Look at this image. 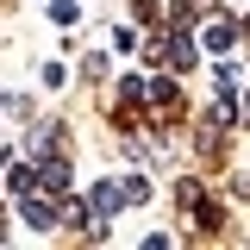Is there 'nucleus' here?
<instances>
[{
  "instance_id": "nucleus-1",
  "label": "nucleus",
  "mask_w": 250,
  "mask_h": 250,
  "mask_svg": "<svg viewBox=\"0 0 250 250\" xmlns=\"http://www.w3.org/2000/svg\"><path fill=\"white\" fill-rule=\"evenodd\" d=\"M50 200H57V194H50ZM50 200H38V194H19V219H25L31 231H50V225H57V207H50Z\"/></svg>"
},
{
  "instance_id": "nucleus-2",
  "label": "nucleus",
  "mask_w": 250,
  "mask_h": 250,
  "mask_svg": "<svg viewBox=\"0 0 250 250\" xmlns=\"http://www.w3.org/2000/svg\"><path fill=\"white\" fill-rule=\"evenodd\" d=\"M38 188H44V194H69V163H57V156H44V163H38Z\"/></svg>"
},
{
  "instance_id": "nucleus-3",
  "label": "nucleus",
  "mask_w": 250,
  "mask_h": 250,
  "mask_svg": "<svg viewBox=\"0 0 250 250\" xmlns=\"http://www.w3.org/2000/svg\"><path fill=\"white\" fill-rule=\"evenodd\" d=\"M238 19H207V50H219V57H225V50H231V44H238Z\"/></svg>"
},
{
  "instance_id": "nucleus-4",
  "label": "nucleus",
  "mask_w": 250,
  "mask_h": 250,
  "mask_svg": "<svg viewBox=\"0 0 250 250\" xmlns=\"http://www.w3.org/2000/svg\"><path fill=\"white\" fill-rule=\"evenodd\" d=\"M31 188H38V169H31V163H19V156H13V163H6V194L19 200V194H31Z\"/></svg>"
},
{
  "instance_id": "nucleus-5",
  "label": "nucleus",
  "mask_w": 250,
  "mask_h": 250,
  "mask_svg": "<svg viewBox=\"0 0 250 250\" xmlns=\"http://www.w3.org/2000/svg\"><path fill=\"white\" fill-rule=\"evenodd\" d=\"M156 57H169L175 69H194V38H169V44H156Z\"/></svg>"
},
{
  "instance_id": "nucleus-6",
  "label": "nucleus",
  "mask_w": 250,
  "mask_h": 250,
  "mask_svg": "<svg viewBox=\"0 0 250 250\" xmlns=\"http://www.w3.org/2000/svg\"><path fill=\"white\" fill-rule=\"evenodd\" d=\"M62 150V131L57 125H38V131H31V156H57Z\"/></svg>"
},
{
  "instance_id": "nucleus-7",
  "label": "nucleus",
  "mask_w": 250,
  "mask_h": 250,
  "mask_svg": "<svg viewBox=\"0 0 250 250\" xmlns=\"http://www.w3.org/2000/svg\"><path fill=\"white\" fill-rule=\"evenodd\" d=\"M125 200H131V207H144V200H150V182H144V175H125Z\"/></svg>"
},
{
  "instance_id": "nucleus-8",
  "label": "nucleus",
  "mask_w": 250,
  "mask_h": 250,
  "mask_svg": "<svg viewBox=\"0 0 250 250\" xmlns=\"http://www.w3.org/2000/svg\"><path fill=\"white\" fill-rule=\"evenodd\" d=\"M57 25H69V31H75V25H82V6H69V0H57Z\"/></svg>"
},
{
  "instance_id": "nucleus-9",
  "label": "nucleus",
  "mask_w": 250,
  "mask_h": 250,
  "mask_svg": "<svg viewBox=\"0 0 250 250\" xmlns=\"http://www.w3.org/2000/svg\"><path fill=\"white\" fill-rule=\"evenodd\" d=\"M244 119H250V106H244Z\"/></svg>"
},
{
  "instance_id": "nucleus-10",
  "label": "nucleus",
  "mask_w": 250,
  "mask_h": 250,
  "mask_svg": "<svg viewBox=\"0 0 250 250\" xmlns=\"http://www.w3.org/2000/svg\"><path fill=\"white\" fill-rule=\"evenodd\" d=\"M244 31H250V19H244Z\"/></svg>"
}]
</instances>
